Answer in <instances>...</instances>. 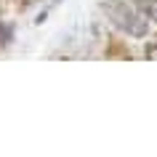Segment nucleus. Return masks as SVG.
I'll list each match as a JSON object with an SVG mask.
<instances>
[{
	"label": "nucleus",
	"instance_id": "nucleus-3",
	"mask_svg": "<svg viewBox=\"0 0 157 157\" xmlns=\"http://www.w3.org/2000/svg\"><path fill=\"white\" fill-rule=\"evenodd\" d=\"M11 35H13V29H11L8 24H0V45L11 43Z\"/></svg>",
	"mask_w": 157,
	"mask_h": 157
},
{
	"label": "nucleus",
	"instance_id": "nucleus-4",
	"mask_svg": "<svg viewBox=\"0 0 157 157\" xmlns=\"http://www.w3.org/2000/svg\"><path fill=\"white\" fill-rule=\"evenodd\" d=\"M147 59L157 61V40H155V43H149V45H147Z\"/></svg>",
	"mask_w": 157,
	"mask_h": 157
},
{
	"label": "nucleus",
	"instance_id": "nucleus-1",
	"mask_svg": "<svg viewBox=\"0 0 157 157\" xmlns=\"http://www.w3.org/2000/svg\"><path fill=\"white\" fill-rule=\"evenodd\" d=\"M104 11H107V16L115 21L123 32H128L131 37H144L149 29V21L147 16L139 11L136 3H128V0H107L104 3Z\"/></svg>",
	"mask_w": 157,
	"mask_h": 157
},
{
	"label": "nucleus",
	"instance_id": "nucleus-2",
	"mask_svg": "<svg viewBox=\"0 0 157 157\" xmlns=\"http://www.w3.org/2000/svg\"><path fill=\"white\" fill-rule=\"evenodd\" d=\"M136 6H139V11L147 19L157 21V0H136Z\"/></svg>",
	"mask_w": 157,
	"mask_h": 157
}]
</instances>
